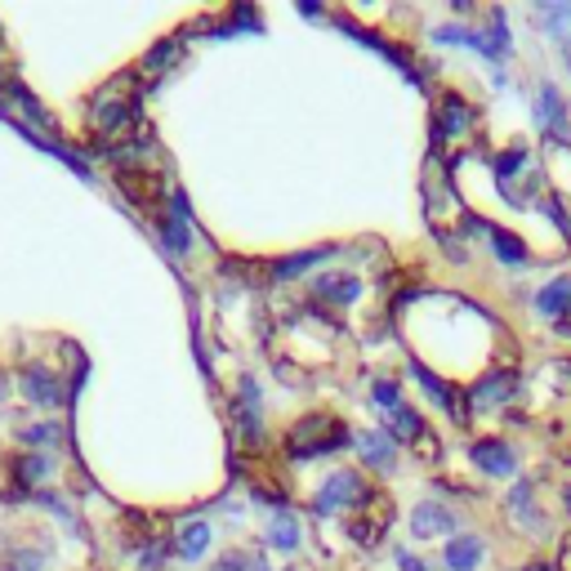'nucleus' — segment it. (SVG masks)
I'll return each instance as SVG.
<instances>
[{
  "mask_svg": "<svg viewBox=\"0 0 571 571\" xmlns=\"http://www.w3.org/2000/svg\"><path fill=\"white\" fill-rule=\"evenodd\" d=\"M344 447H353V428L340 424L336 415H326V411H313V415L295 420L291 428H286V442H281V451H286V460H291V464L336 455Z\"/></svg>",
  "mask_w": 571,
  "mask_h": 571,
  "instance_id": "f257e3e1",
  "label": "nucleus"
},
{
  "mask_svg": "<svg viewBox=\"0 0 571 571\" xmlns=\"http://www.w3.org/2000/svg\"><path fill=\"white\" fill-rule=\"evenodd\" d=\"M532 117H536V130L549 148H571V104L558 81H536V99H532Z\"/></svg>",
  "mask_w": 571,
  "mask_h": 571,
  "instance_id": "f03ea898",
  "label": "nucleus"
},
{
  "mask_svg": "<svg viewBox=\"0 0 571 571\" xmlns=\"http://www.w3.org/2000/svg\"><path fill=\"white\" fill-rule=\"evenodd\" d=\"M366 496H370V483L362 478V469H330L321 478V487L313 491V513L317 518H336V513L357 509Z\"/></svg>",
  "mask_w": 571,
  "mask_h": 571,
  "instance_id": "7ed1b4c3",
  "label": "nucleus"
},
{
  "mask_svg": "<svg viewBox=\"0 0 571 571\" xmlns=\"http://www.w3.org/2000/svg\"><path fill=\"white\" fill-rule=\"evenodd\" d=\"M330 23H336L344 36H353L357 45H366V50H375L379 59H385V63H393L415 89H424L428 81H424V68L411 59V50H406V45H398V40H389V36H379V32H370V27H362L353 14H336V19H330Z\"/></svg>",
  "mask_w": 571,
  "mask_h": 571,
  "instance_id": "20e7f679",
  "label": "nucleus"
},
{
  "mask_svg": "<svg viewBox=\"0 0 571 571\" xmlns=\"http://www.w3.org/2000/svg\"><path fill=\"white\" fill-rule=\"evenodd\" d=\"M157 236H161V251L170 259L193 255V206H187L183 187H170L166 193V210L157 215Z\"/></svg>",
  "mask_w": 571,
  "mask_h": 571,
  "instance_id": "39448f33",
  "label": "nucleus"
},
{
  "mask_svg": "<svg viewBox=\"0 0 571 571\" xmlns=\"http://www.w3.org/2000/svg\"><path fill=\"white\" fill-rule=\"evenodd\" d=\"M232 420H236V438H242L251 451H259L264 447V393H259V379L255 375L236 379Z\"/></svg>",
  "mask_w": 571,
  "mask_h": 571,
  "instance_id": "423d86ee",
  "label": "nucleus"
},
{
  "mask_svg": "<svg viewBox=\"0 0 571 571\" xmlns=\"http://www.w3.org/2000/svg\"><path fill=\"white\" fill-rule=\"evenodd\" d=\"M134 108H138V99L134 94H125V76L117 81V85H108V89H99L94 94V108H89V125H94V134H121L130 121H134Z\"/></svg>",
  "mask_w": 571,
  "mask_h": 571,
  "instance_id": "0eeeda50",
  "label": "nucleus"
},
{
  "mask_svg": "<svg viewBox=\"0 0 571 571\" xmlns=\"http://www.w3.org/2000/svg\"><path fill=\"white\" fill-rule=\"evenodd\" d=\"M469 398V411H491V406H505L518 398V370L509 362H491L473 385L464 389Z\"/></svg>",
  "mask_w": 571,
  "mask_h": 571,
  "instance_id": "6e6552de",
  "label": "nucleus"
},
{
  "mask_svg": "<svg viewBox=\"0 0 571 571\" xmlns=\"http://www.w3.org/2000/svg\"><path fill=\"white\" fill-rule=\"evenodd\" d=\"M473 125H478V108H473L464 94L442 89L438 94V108H434V157L442 153L447 138H464Z\"/></svg>",
  "mask_w": 571,
  "mask_h": 571,
  "instance_id": "1a4fd4ad",
  "label": "nucleus"
},
{
  "mask_svg": "<svg viewBox=\"0 0 571 571\" xmlns=\"http://www.w3.org/2000/svg\"><path fill=\"white\" fill-rule=\"evenodd\" d=\"M362 277L357 272H344V268H326V272H317L313 277V286H308V300L317 304V308H353L357 300H362Z\"/></svg>",
  "mask_w": 571,
  "mask_h": 571,
  "instance_id": "9d476101",
  "label": "nucleus"
},
{
  "mask_svg": "<svg viewBox=\"0 0 571 571\" xmlns=\"http://www.w3.org/2000/svg\"><path fill=\"white\" fill-rule=\"evenodd\" d=\"M398 438L389 434V428H353V451L362 460V469L379 473V478H389V473H398Z\"/></svg>",
  "mask_w": 571,
  "mask_h": 571,
  "instance_id": "9b49d317",
  "label": "nucleus"
},
{
  "mask_svg": "<svg viewBox=\"0 0 571 571\" xmlns=\"http://www.w3.org/2000/svg\"><path fill=\"white\" fill-rule=\"evenodd\" d=\"M469 464L487 473V478H518V451L500 434H483L469 442Z\"/></svg>",
  "mask_w": 571,
  "mask_h": 571,
  "instance_id": "f8f14e48",
  "label": "nucleus"
},
{
  "mask_svg": "<svg viewBox=\"0 0 571 571\" xmlns=\"http://www.w3.org/2000/svg\"><path fill=\"white\" fill-rule=\"evenodd\" d=\"M460 532V513L442 500H420L411 509V536L415 540H438V536H455Z\"/></svg>",
  "mask_w": 571,
  "mask_h": 571,
  "instance_id": "ddd939ff",
  "label": "nucleus"
},
{
  "mask_svg": "<svg viewBox=\"0 0 571 571\" xmlns=\"http://www.w3.org/2000/svg\"><path fill=\"white\" fill-rule=\"evenodd\" d=\"M19 389H23L27 402H36V406H45V411H54V406L68 402V389L59 385V375H54L50 366H40V362H27V366L19 370Z\"/></svg>",
  "mask_w": 571,
  "mask_h": 571,
  "instance_id": "4468645a",
  "label": "nucleus"
},
{
  "mask_svg": "<svg viewBox=\"0 0 571 571\" xmlns=\"http://www.w3.org/2000/svg\"><path fill=\"white\" fill-rule=\"evenodd\" d=\"M336 255H340V246H308V251L277 255V259L268 264V277H272V281H295V277H304V272H313V268H326Z\"/></svg>",
  "mask_w": 571,
  "mask_h": 571,
  "instance_id": "2eb2a0df",
  "label": "nucleus"
},
{
  "mask_svg": "<svg viewBox=\"0 0 571 571\" xmlns=\"http://www.w3.org/2000/svg\"><path fill=\"white\" fill-rule=\"evenodd\" d=\"M487 558V540L478 532H455L447 545H442V567L447 571H478Z\"/></svg>",
  "mask_w": 571,
  "mask_h": 571,
  "instance_id": "dca6fc26",
  "label": "nucleus"
},
{
  "mask_svg": "<svg viewBox=\"0 0 571 571\" xmlns=\"http://www.w3.org/2000/svg\"><path fill=\"white\" fill-rule=\"evenodd\" d=\"M527 166H532V148H527V143H509V148H500V153L491 157V170H496V183H500V197H505L513 210H522V197L509 193V179L522 174Z\"/></svg>",
  "mask_w": 571,
  "mask_h": 571,
  "instance_id": "f3484780",
  "label": "nucleus"
},
{
  "mask_svg": "<svg viewBox=\"0 0 571 571\" xmlns=\"http://www.w3.org/2000/svg\"><path fill=\"white\" fill-rule=\"evenodd\" d=\"M532 500H536V483H532V478H518L513 491L505 496V513H509L527 536H532L536 527H545V518H540V509H536Z\"/></svg>",
  "mask_w": 571,
  "mask_h": 571,
  "instance_id": "a211bd4d",
  "label": "nucleus"
},
{
  "mask_svg": "<svg viewBox=\"0 0 571 571\" xmlns=\"http://www.w3.org/2000/svg\"><path fill=\"white\" fill-rule=\"evenodd\" d=\"M210 545H215V527H210L206 518L183 522L179 536H174V554H179L183 562H202V558L210 554Z\"/></svg>",
  "mask_w": 571,
  "mask_h": 571,
  "instance_id": "6ab92c4d",
  "label": "nucleus"
},
{
  "mask_svg": "<svg viewBox=\"0 0 571 571\" xmlns=\"http://www.w3.org/2000/svg\"><path fill=\"white\" fill-rule=\"evenodd\" d=\"M532 308L540 313V317H571V272H558L554 281H545L540 291L532 295Z\"/></svg>",
  "mask_w": 571,
  "mask_h": 571,
  "instance_id": "aec40b11",
  "label": "nucleus"
},
{
  "mask_svg": "<svg viewBox=\"0 0 571 571\" xmlns=\"http://www.w3.org/2000/svg\"><path fill=\"white\" fill-rule=\"evenodd\" d=\"M487 242H491V251H496V264H505V268H527V264H532V246L522 242L513 228L491 223V228H487Z\"/></svg>",
  "mask_w": 571,
  "mask_h": 571,
  "instance_id": "412c9836",
  "label": "nucleus"
},
{
  "mask_svg": "<svg viewBox=\"0 0 571 571\" xmlns=\"http://www.w3.org/2000/svg\"><path fill=\"white\" fill-rule=\"evenodd\" d=\"M264 545L277 549V554H295L304 545V532H300V518L291 509H281L268 518V527H264Z\"/></svg>",
  "mask_w": 571,
  "mask_h": 571,
  "instance_id": "4be33fe9",
  "label": "nucleus"
},
{
  "mask_svg": "<svg viewBox=\"0 0 571 571\" xmlns=\"http://www.w3.org/2000/svg\"><path fill=\"white\" fill-rule=\"evenodd\" d=\"M19 442H23L27 451L50 455V451H59V447L68 442V428H63L59 420H40V424H27V428H19Z\"/></svg>",
  "mask_w": 571,
  "mask_h": 571,
  "instance_id": "5701e85b",
  "label": "nucleus"
},
{
  "mask_svg": "<svg viewBox=\"0 0 571 571\" xmlns=\"http://www.w3.org/2000/svg\"><path fill=\"white\" fill-rule=\"evenodd\" d=\"M389 434L398 438V442H424V415L411 406V402H402L398 411H389Z\"/></svg>",
  "mask_w": 571,
  "mask_h": 571,
  "instance_id": "b1692460",
  "label": "nucleus"
},
{
  "mask_svg": "<svg viewBox=\"0 0 571 571\" xmlns=\"http://www.w3.org/2000/svg\"><path fill=\"white\" fill-rule=\"evenodd\" d=\"M54 473V460L50 455H40V451H23L19 460H14V478H19V487H40L45 478Z\"/></svg>",
  "mask_w": 571,
  "mask_h": 571,
  "instance_id": "393cba45",
  "label": "nucleus"
},
{
  "mask_svg": "<svg viewBox=\"0 0 571 571\" xmlns=\"http://www.w3.org/2000/svg\"><path fill=\"white\" fill-rule=\"evenodd\" d=\"M179 59H183V36H166L161 45H153V50L143 54V68H148V72H166Z\"/></svg>",
  "mask_w": 571,
  "mask_h": 571,
  "instance_id": "a878e982",
  "label": "nucleus"
},
{
  "mask_svg": "<svg viewBox=\"0 0 571 571\" xmlns=\"http://www.w3.org/2000/svg\"><path fill=\"white\" fill-rule=\"evenodd\" d=\"M487 40H491V50H496V63H505L513 54V40H509V14L505 10H491L487 14Z\"/></svg>",
  "mask_w": 571,
  "mask_h": 571,
  "instance_id": "bb28decb",
  "label": "nucleus"
},
{
  "mask_svg": "<svg viewBox=\"0 0 571 571\" xmlns=\"http://www.w3.org/2000/svg\"><path fill=\"white\" fill-rule=\"evenodd\" d=\"M370 402L385 411V415L398 411V406H402V385H398L393 375H375V379H370Z\"/></svg>",
  "mask_w": 571,
  "mask_h": 571,
  "instance_id": "cd10ccee",
  "label": "nucleus"
},
{
  "mask_svg": "<svg viewBox=\"0 0 571 571\" xmlns=\"http://www.w3.org/2000/svg\"><path fill=\"white\" fill-rule=\"evenodd\" d=\"M540 32H549V36H558V45L562 40H571V5H540Z\"/></svg>",
  "mask_w": 571,
  "mask_h": 571,
  "instance_id": "c85d7f7f",
  "label": "nucleus"
},
{
  "mask_svg": "<svg viewBox=\"0 0 571 571\" xmlns=\"http://www.w3.org/2000/svg\"><path fill=\"white\" fill-rule=\"evenodd\" d=\"M40 567H45L40 549H10L5 562H0V571H40Z\"/></svg>",
  "mask_w": 571,
  "mask_h": 571,
  "instance_id": "c756f323",
  "label": "nucleus"
},
{
  "mask_svg": "<svg viewBox=\"0 0 571 571\" xmlns=\"http://www.w3.org/2000/svg\"><path fill=\"white\" fill-rule=\"evenodd\" d=\"M166 554H170L166 540H148V545H143V554H138V571H161V567H166Z\"/></svg>",
  "mask_w": 571,
  "mask_h": 571,
  "instance_id": "7c9ffc66",
  "label": "nucleus"
},
{
  "mask_svg": "<svg viewBox=\"0 0 571 571\" xmlns=\"http://www.w3.org/2000/svg\"><path fill=\"white\" fill-rule=\"evenodd\" d=\"M255 567V554L251 549H228L210 571H251Z\"/></svg>",
  "mask_w": 571,
  "mask_h": 571,
  "instance_id": "2f4dec72",
  "label": "nucleus"
},
{
  "mask_svg": "<svg viewBox=\"0 0 571 571\" xmlns=\"http://www.w3.org/2000/svg\"><path fill=\"white\" fill-rule=\"evenodd\" d=\"M300 19H308V23H326V5H317V0H300Z\"/></svg>",
  "mask_w": 571,
  "mask_h": 571,
  "instance_id": "473e14b6",
  "label": "nucleus"
},
{
  "mask_svg": "<svg viewBox=\"0 0 571 571\" xmlns=\"http://www.w3.org/2000/svg\"><path fill=\"white\" fill-rule=\"evenodd\" d=\"M393 562H398L402 571H428V562L415 558V554H406V549H393Z\"/></svg>",
  "mask_w": 571,
  "mask_h": 571,
  "instance_id": "72a5a7b5",
  "label": "nucleus"
},
{
  "mask_svg": "<svg viewBox=\"0 0 571 571\" xmlns=\"http://www.w3.org/2000/svg\"><path fill=\"white\" fill-rule=\"evenodd\" d=\"M554 330H558L562 340H571V317H558V321H554Z\"/></svg>",
  "mask_w": 571,
  "mask_h": 571,
  "instance_id": "f704fd0d",
  "label": "nucleus"
},
{
  "mask_svg": "<svg viewBox=\"0 0 571 571\" xmlns=\"http://www.w3.org/2000/svg\"><path fill=\"white\" fill-rule=\"evenodd\" d=\"M522 571H554V567H549V562H527Z\"/></svg>",
  "mask_w": 571,
  "mask_h": 571,
  "instance_id": "c9c22d12",
  "label": "nucleus"
},
{
  "mask_svg": "<svg viewBox=\"0 0 571 571\" xmlns=\"http://www.w3.org/2000/svg\"><path fill=\"white\" fill-rule=\"evenodd\" d=\"M562 509H567V518H571V487H562Z\"/></svg>",
  "mask_w": 571,
  "mask_h": 571,
  "instance_id": "e433bc0d",
  "label": "nucleus"
}]
</instances>
